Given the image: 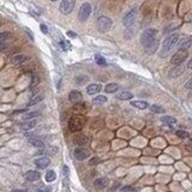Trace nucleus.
Masks as SVG:
<instances>
[{"label":"nucleus","instance_id":"32","mask_svg":"<svg viewBox=\"0 0 192 192\" xmlns=\"http://www.w3.org/2000/svg\"><path fill=\"white\" fill-rule=\"evenodd\" d=\"M87 80H88V77H85V76H80L79 78L76 79V82L78 84H82V83H84V82H87Z\"/></svg>","mask_w":192,"mask_h":192},{"label":"nucleus","instance_id":"19","mask_svg":"<svg viewBox=\"0 0 192 192\" xmlns=\"http://www.w3.org/2000/svg\"><path fill=\"white\" fill-rule=\"evenodd\" d=\"M161 121H162L163 124H166V125H174V124L176 123V119H175V118H173V116L165 115V116H162V118H161Z\"/></svg>","mask_w":192,"mask_h":192},{"label":"nucleus","instance_id":"38","mask_svg":"<svg viewBox=\"0 0 192 192\" xmlns=\"http://www.w3.org/2000/svg\"><path fill=\"white\" fill-rule=\"evenodd\" d=\"M97 162H98V158H93L90 161V165H97Z\"/></svg>","mask_w":192,"mask_h":192},{"label":"nucleus","instance_id":"37","mask_svg":"<svg viewBox=\"0 0 192 192\" xmlns=\"http://www.w3.org/2000/svg\"><path fill=\"white\" fill-rule=\"evenodd\" d=\"M67 36H70V37H77V34L72 33V31H67Z\"/></svg>","mask_w":192,"mask_h":192},{"label":"nucleus","instance_id":"20","mask_svg":"<svg viewBox=\"0 0 192 192\" xmlns=\"http://www.w3.org/2000/svg\"><path fill=\"white\" fill-rule=\"evenodd\" d=\"M44 179H46L47 183H52V181H54L57 179V173L54 171H48L46 173V175H44Z\"/></svg>","mask_w":192,"mask_h":192},{"label":"nucleus","instance_id":"15","mask_svg":"<svg viewBox=\"0 0 192 192\" xmlns=\"http://www.w3.org/2000/svg\"><path fill=\"white\" fill-rule=\"evenodd\" d=\"M131 106H133V107L138 108V109H147V108L150 107V105L147 101H137V100L131 102Z\"/></svg>","mask_w":192,"mask_h":192},{"label":"nucleus","instance_id":"13","mask_svg":"<svg viewBox=\"0 0 192 192\" xmlns=\"http://www.w3.org/2000/svg\"><path fill=\"white\" fill-rule=\"evenodd\" d=\"M25 180L27 181H30V183H33V181H36L40 179V173L36 172V171H29V172L25 173Z\"/></svg>","mask_w":192,"mask_h":192},{"label":"nucleus","instance_id":"2","mask_svg":"<svg viewBox=\"0 0 192 192\" xmlns=\"http://www.w3.org/2000/svg\"><path fill=\"white\" fill-rule=\"evenodd\" d=\"M84 124H85L84 116H82V115H76V116L71 118V120H70V123H69V129H70L72 132H77V131H79V130L83 129Z\"/></svg>","mask_w":192,"mask_h":192},{"label":"nucleus","instance_id":"42","mask_svg":"<svg viewBox=\"0 0 192 192\" xmlns=\"http://www.w3.org/2000/svg\"><path fill=\"white\" fill-rule=\"evenodd\" d=\"M191 143H192V140H191Z\"/></svg>","mask_w":192,"mask_h":192},{"label":"nucleus","instance_id":"31","mask_svg":"<svg viewBox=\"0 0 192 192\" xmlns=\"http://www.w3.org/2000/svg\"><path fill=\"white\" fill-rule=\"evenodd\" d=\"M37 113L36 112H33V113H28V114L24 115V119L25 120H29V119H31V118H35V116H37Z\"/></svg>","mask_w":192,"mask_h":192},{"label":"nucleus","instance_id":"34","mask_svg":"<svg viewBox=\"0 0 192 192\" xmlns=\"http://www.w3.org/2000/svg\"><path fill=\"white\" fill-rule=\"evenodd\" d=\"M120 190H121V191H133V192L137 191V189H134L132 186H124V187H121Z\"/></svg>","mask_w":192,"mask_h":192},{"label":"nucleus","instance_id":"33","mask_svg":"<svg viewBox=\"0 0 192 192\" xmlns=\"http://www.w3.org/2000/svg\"><path fill=\"white\" fill-rule=\"evenodd\" d=\"M176 134L179 137H181V138H187L189 137V133L186 131H176Z\"/></svg>","mask_w":192,"mask_h":192},{"label":"nucleus","instance_id":"18","mask_svg":"<svg viewBox=\"0 0 192 192\" xmlns=\"http://www.w3.org/2000/svg\"><path fill=\"white\" fill-rule=\"evenodd\" d=\"M118 89H119V85H118V84H115V83H109V84H107V85L105 87V91H106L107 94L115 93Z\"/></svg>","mask_w":192,"mask_h":192},{"label":"nucleus","instance_id":"9","mask_svg":"<svg viewBox=\"0 0 192 192\" xmlns=\"http://www.w3.org/2000/svg\"><path fill=\"white\" fill-rule=\"evenodd\" d=\"M75 157L79 161H83L89 157V151L85 148H76L75 149Z\"/></svg>","mask_w":192,"mask_h":192},{"label":"nucleus","instance_id":"17","mask_svg":"<svg viewBox=\"0 0 192 192\" xmlns=\"http://www.w3.org/2000/svg\"><path fill=\"white\" fill-rule=\"evenodd\" d=\"M29 143H30L31 145L36 147V148H43V142H42L41 139H38L37 137H35V136L29 137Z\"/></svg>","mask_w":192,"mask_h":192},{"label":"nucleus","instance_id":"25","mask_svg":"<svg viewBox=\"0 0 192 192\" xmlns=\"http://www.w3.org/2000/svg\"><path fill=\"white\" fill-rule=\"evenodd\" d=\"M11 37V34L10 33H1L0 34V42H1V48L4 49L5 48V42L7 41V40H10Z\"/></svg>","mask_w":192,"mask_h":192},{"label":"nucleus","instance_id":"8","mask_svg":"<svg viewBox=\"0 0 192 192\" xmlns=\"http://www.w3.org/2000/svg\"><path fill=\"white\" fill-rule=\"evenodd\" d=\"M136 13H137V11H136V9H132V10H130L125 16H124V18H123V23H124V25L125 27H131L132 24L134 23V19H136Z\"/></svg>","mask_w":192,"mask_h":192},{"label":"nucleus","instance_id":"29","mask_svg":"<svg viewBox=\"0 0 192 192\" xmlns=\"http://www.w3.org/2000/svg\"><path fill=\"white\" fill-rule=\"evenodd\" d=\"M95 61L98 64V65H107L106 59H103L101 55H95Z\"/></svg>","mask_w":192,"mask_h":192},{"label":"nucleus","instance_id":"28","mask_svg":"<svg viewBox=\"0 0 192 192\" xmlns=\"http://www.w3.org/2000/svg\"><path fill=\"white\" fill-rule=\"evenodd\" d=\"M149 108H150V111H151V112H154V113H163V112H165V109H163L161 106H157V105L150 106Z\"/></svg>","mask_w":192,"mask_h":192},{"label":"nucleus","instance_id":"7","mask_svg":"<svg viewBox=\"0 0 192 192\" xmlns=\"http://www.w3.org/2000/svg\"><path fill=\"white\" fill-rule=\"evenodd\" d=\"M187 54L189 53H187L186 49H179L171 59V62L173 65H180V64H183L185 61V59L187 58Z\"/></svg>","mask_w":192,"mask_h":192},{"label":"nucleus","instance_id":"36","mask_svg":"<svg viewBox=\"0 0 192 192\" xmlns=\"http://www.w3.org/2000/svg\"><path fill=\"white\" fill-rule=\"evenodd\" d=\"M187 89H192V79H190L187 83H186V85H185Z\"/></svg>","mask_w":192,"mask_h":192},{"label":"nucleus","instance_id":"4","mask_svg":"<svg viewBox=\"0 0 192 192\" xmlns=\"http://www.w3.org/2000/svg\"><path fill=\"white\" fill-rule=\"evenodd\" d=\"M178 41H179V35L178 34H172V35L167 36V37L165 38V41H163V48H162V51L165 53L169 52L173 47L178 43Z\"/></svg>","mask_w":192,"mask_h":192},{"label":"nucleus","instance_id":"23","mask_svg":"<svg viewBox=\"0 0 192 192\" xmlns=\"http://www.w3.org/2000/svg\"><path fill=\"white\" fill-rule=\"evenodd\" d=\"M27 60V57L24 55V54H17V55H15V57L12 58V64H22V62H24Z\"/></svg>","mask_w":192,"mask_h":192},{"label":"nucleus","instance_id":"40","mask_svg":"<svg viewBox=\"0 0 192 192\" xmlns=\"http://www.w3.org/2000/svg\"><path fill=\"white\" fill-rule=\"evenodd\" d=\"M187 67H189V69H192V59L190 60V61H189V64H187Z\"/></svg>","mask_w":192,"mask_h":192},{"label":"nucleus","instance_id":"14","mask_svg":"<svg viewBox=\"0 0 192 192\" xmlns=\"http://www.w3.org/2000/svg\"><path fill=\"white\" fill-rule=\"evenodd\" d=\"M107 185H108V179L107 178H98V179H96L95 183H94V186L97 190H102Z\"/></svg>","mask_w":192,"mask_h":192},{"label":"nucleus","instance_id":"1","mask_svg":"<svg viewBox=\"0 0 192 192\" xmlns=\"http://www.w3.org/2000/svg\"><path fill=\"white\" fill-rule=\"evenodd\" d=\"M157 35H158V33L156 29H147L140 36V44L149 54L155 53L158 47Z\"/></svg>","mask_w":192,"mask_h":192},{"label":"nucleus","instance_id":"11","mask_svg":"<svg viewBox=\"0 0 192 192\" xmlns=\"http://www.w3.org/2000/svg\"><path fill=\"white\" fill-rule=\"evenodd\" d=\"M102 89L101 84H90L87 87V94L88 95H96L97 93H100Z\"/></svg>","mask_w":192,"mask_h":192},{"label":"nucleus","instance_id":"16","mask_svg":"<svg viewBox=\"0 0 192 192\" xmlns=\"http://www.w3.org/2000/svg\"><path fill=\"white\" fill-rule=\"evenodd\" d=\"M73 142L76 143L77 145H84V144H87L89 142V138L83 136V134H77L76 137L73 138Z\"/></svg>","mask_w":192,"mask_h":192},{"label":"nucleus","instance_id":"39","mask_svg":"<svg viewBox=\"0 0 192 192\" xmlns=\"http://www.w3.org/2000/svg\"><path fill=\"white\" fill-rule=\"evenodd\" d=\"M62 169H64V175H66V174L69 173V168H67V167H64Z\"/></svg>","mask_w":192,"mask_h":192},{"label":"nucleus","instance_id":"5","mask_svg":"<svg viewBox=\"0 0 192 192\" xmlns=\"http://www.w3.org/2000/svg\"><path fill=\"white\" fill-rule=\"evenodd\" d=\"M75 5H76V0H62L59 10L62 15H70L73 11Z\"/></svg>","mask_w":192,"mask_h":192},{"label":"nucleus","instance_id":"22","mask_svg":"<svg viewBox=\"0 0 192 192\" xmlns=\"http://www.w3.org/2000/svg\"><path fill=\"white\" fill-rule=\"evenodd\" d=\"M184 72V69L183 67H174V70H172L171 72H169V77L171 78H175V77H179L181 73Z\"/></svg>","mask_w":192,"mask_h":192},{"label":"nucleus","instance_id":"35","mask_svg":"<svg viewBox=\"0 0 192 192\" xmlns=\"http://www.w3.org/2000/svg\"><path fill=\"white\" fill-rule=\"evenodd\" d=\"M41 30H42L43 34H47V33H48V29H47V27H46L44 24H41Z\"/></svg>","mask_w":192,"mask_h":192},{"label":"nucleus","instance_id":"10","mask_svg":"<svg viewBox=\"0 0 192 192\" xmlns=\"http://www.w3.org/2000/svg\"><path fill=\"white\" fill-rule=\"evenodd\" d=\"M48 165H49V158H47V157H40L35 160V166L38 169H44L48 167Z\"/></svg>","mask_w":192,"mask_h":192},{"label":"nucleus","instance_id":"27","mask_svg":"<svg viewBox=\"0 0 192 192\" xmlns=\"http://www.w3.org/2000/svg\"><path fill=\"white\" fill-rule=\"evenodd\" d=\"M107 102V97L102 95H98L93 98V103L94 105H102V103H106Z\"/></svg>","mask_w":192,"mask_h":192},{"label":"nucleus","instance_id":"41","mask_svg":"<svg viewBox=\"0 0 192 192\" xmlns=\"http://www.w3.org/2000/svg\"><path fill=\"white\" fill-rule=\"evenodd\" d=\"M52 1H57V0H52Z\"/></svg>","mask_w":192,"mask_h":192},{"label":"nucleus","instance_id":"24","mask_svg":"<svg viewBox=\"0 0 192 192\" xmlns=\"http://www.w3.org/2000/svg\"><path fill=\"white\" fill-rule=\"evenodd\" d=\"M35 125H36V120H31V119H29L27 123H24V124L22 125V129H23V130H30V129L35 127Z\"/></svg>","mask_w":192,"mask_h":192},{"label":"nucleus","instance_id":"12","mask_svg":"<svg viewBox=\"0 0 192 192\" xmlns=\"http://www.w3.org/2000/svg\"><path fill=\"white\" fill-rule=\"evenodd\" d=\"M69 100H70L73 105H77V103L80 102V100H82V94H80L79 91H77V90H72V91L69 94Z\"/></svg>","mask_w":192,"mask_h":192},{"label":"nucleus","instance_id":"30","mask_svg":"<svg viewBox=\"0 0 192 192\" xmlns=\"http://www.w3.org/2000/svg\"><path fill=\"white\" fill-rule=\"evenodd\" d=\"M60 46L62 47L64 51H67V49L71 47V44H70L69 42H65V41H61V42H60Z\"/></svg>","mask_w":192,"mask_h":192},{"label":"nucleus","instance_id":"6","mask_svg":"<svg viewBox=\"0 0 192 192\" xmlns=\"http://www.w3.org/2000/svg\"><path fill=\"white\" fill-rule=\"evenodd\" d=\"M97 28L102 33L108 31L112 28V19L109 18V17H106V16L100 17V18L97 19Z\"/></svg>","mask_w":192,"mask_h":192},{"label":"nucleus","instance_id":"3","mask_svg":"<svg viewBox=\"0 0 192 192\" xmlns=\"http://www.w3.org/2000/svg\"><path fill=\"white\" fill-rule=\"evenodd\" d=\"M91 15V5L89 2H83L78 11V19L80 23L87 22Z\"/></svg>","mask_w":192,"mask_h":192},{"label":"nucleus","instance_id":"26","mask_svg":"<svg viewBox=\"0 0 192 192\" xmlns=\"http://www.w3.org/2000/svg\"><path fill=\"white\" fill-rule=\"evenodd\" d=\"M132 94L130 93V91H121V93H119L116 97L119 98V100H131L132 98Z\"/></svg>","mask_w":192,"mask_h":192},{"label":"nucleus","instance_id":"21","mask_svg":"<svg viewBox=\"0 0 192 192\" xmlns=\"http://www.w3.org/2000/svg\"><path fill=\"white\" fill-rule=\"evenodd\" d=\"M43 100V96L42 95H36V96H33V98L28 102V107H31V106H35L37 105L38 102H41Z\"/></svg>","mask_w":192,"mask_h":192}]
</instances>
